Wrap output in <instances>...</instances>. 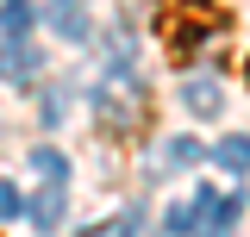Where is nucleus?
I'll return each instance as SVG.
<instances>
[{"label":"nucleus","mask_w":250,"mask_h":237,"mask_svg":"<svg viewBox=\"0 0 250 237\" xmlns=\"http://www.w3.org/2000/svg\"><path fill=\"white\" fill-rule=\"evenodd\" d=\"M31 69H38L31 50H19V44H6V50H0V75H31Z\"/></svg>","instance_id":"1a4fd4ad"},{"label":"nucleus","mask_w":250,"mask_h":237,"mask_svg":"<svg viewBox=\"0 0 250 237\" xmlns=\"http://www.w3.org/2000/svg\"><path fill=\"white\" fill-rule=\"evenodd\" d=\"M94 106H100V125H106V131H125V125L144 118V88H138L131 75H106V81L94 88Z\"/></svg>","instance_id":"f03ea898"},{"label":"nucleus","mask_w":250,"mask_h":237,"mask_svg":"<svg viewBox=\"0 0 250 237\" xmlns=\"http://www.w3.org/2000/svg\"><path fill=\"white\" fill-rule=\"evenodd\" d=\"M182 106H188V113H200V118H213L219 106H225V88L207 81V75H188V81H182Z\"/></svg>","instance_id":"20e7f679"},{"label":"nucleus","mask_w":250,"mask_h":237,"mask_svg":"<svg viewBox=\"0 0 250 237\" xmlns=\"http://www.w3.org/2000/svg\"><path fill=\"white\" fill-rule=\"evenodd\" d=\"M50 25H57V38H69V44H82V38H88V19H82V6H69V0L50 13Z\"/></svg>","instance_id":"6e6552de"},{"label":"nucleus","mask_w":250,"mask_h":237,"mask_svg":"<svg viewBox=\"0 0 250 237\" xmlns=\"http://www.w3.org/2000/svg\"><path fill=\"white\" fill-rule=\"evenodd\" d=\"M231 218H238V200L219 194V187H200V200H194V231H231Z\"/></svg>","instance_id":"7ed1b4c3"},{"label":"nucleus","mask_w":250,"mask_h":237,"mask_svg":"<svg viewBox=\"0 0 250 237\" xmlns=\"http://www.w3.org/2000/svg\"><path fill=\"white\" fill-rule=\"evenodd\" d=\"M213 162L225 175H250V138H219L213 144Z\"/></svg>","instance_id":"423d86ee"},{"label":"nucleus","mask_w":250,"mask_h":237,"mask_svg":"<svg viewBox=\"0 0 250 237\" xmlns=\"http://www.w3.org/2000/svg\"><path fill=\"white\" fill-rule=\"evenodd\" d=\"M25 162H31L44 181H69V156H62L57 144H31V156H25Z\"/></svg>","instance_id":"0eeeda50"},{"label":"nucleus","mask_w":250,"mask_h":237,"mask_svg":"<svg viewBox=\"0 0 250 237\" xmlns=\"http://www.w3.org/2000/svg\"><path fill=\"white\" fill-rule=\"evenodd\" d=\"M19 212H25L19 187H13V181H0V218H19Z\"/></svg>","instance_id":"9b49d317"},{"label":"nucleus","mask_w":250,"mask_h":237,"mask_svg":"<svg viewBox=\"0 0 250 237\" xmlns=\"http://www.w3.org/2000/svg\"><path fill=\"white\" fill-rule=\"evenodd\" d=\"M25 218H31V225H44V231L57 225V218H62V181H44V187L31 194V206H25Z\"/></svg>","instance_id":"39448f33"},{"label":"nucleus","mask_w":250,"mask_h":237,"mask_svg":"<svg viewBox=\"0 0 250 237\" xmlns=\"http://www.w3.org/2000/svg\"><path fill=\"white\" fill-rule=\"evenodd\" d=\"M219 25H225V6H219V0H175V6H169V44H175L182 57L200 50Z\"/></svg>","instance_id":"f257e3e1"},{"label":"nucleus","mask_w":250,"mask_h":237,"mask_svg":"<svg viewBox=\"0 0 250 237\" xmlns=\"http://www.w3.org/2000/svg\"><path fill=\"white\" fill-rule=\"evenodd\" d=\"M163 162L188 169V162H200V144H194V138H175V144H163Z\"/></svg>","instance_id":"9d476101"}]
</instances>
